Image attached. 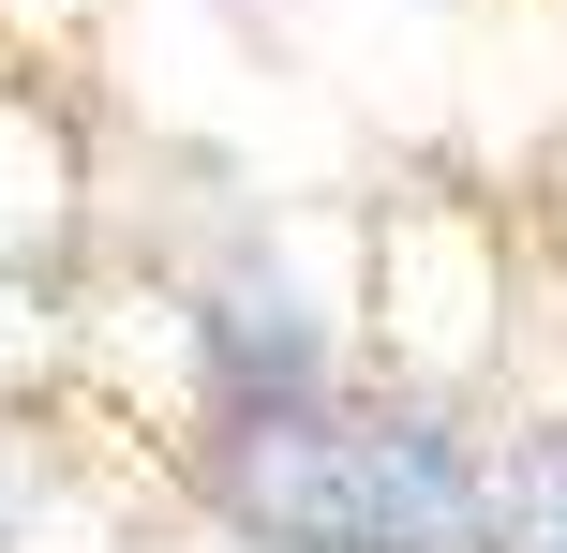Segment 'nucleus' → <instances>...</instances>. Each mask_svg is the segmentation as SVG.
Wrapping results in <instances>:
<instances>
[{
  "instance_id": "obj_1",
  "label": "nucleus",
  "mask_w": 567,
  "mask_h": 553,
  "mask_svg": "<svg viewBox=\"0 0 567 553\" xmlns=\"http://www.w3.org/2000/svg\"><path fill=\"white\" fill-rule=\"evenodd\" d=\"M225 509L284 553H478V479L433 419H343L313 389H269L225 434Z\"/></svg>"
},
{
  "instance_id": "obj_2",
  "label": "nucleus",
  "mask_w": 567,
  "mask_h": 553,
  "mask_svg": "<svg viewBox=\"0 0 567 553\" xmlns=\"http://www.w3.org/2000/svg\"><path fill=\"white\" fill-rule=\"evenodd\" d=\"M60 239H75V135L0 90V285H30Z\"/></svg>"
},
{
  "instance_id": "obj_3",
  "label": "nucleus",
  "mask_w": 567,
  "mask_h": 553,
  "mask_svg": "<svg viewBox=\"0 0 567 553\" xmlns=\"http://www.w3.org/2000/svg\"><path fill=\"white\" fill-rule=\"evenodd\" d=\"M478 524H493V553H567V434L508 449V464L478 479Z\"/></svg>"
}]
</instances>
